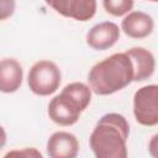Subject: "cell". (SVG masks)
Listing matches in <instances>:
<instances>
[{
    "instance_id": "8992f818",
    "label": "cell",
    "mask_w": 158,
    "mask_h": 158,
    "mask_svg": "<svg viewBox=\"0 0 158 158\" xmlns=\"http://www.w3.org/2000/svg\"><path fill=\"white\" fill-rule=\"evenodd\" d=\"M120 38V28L115 22L104 21L93 26L86 33V43L96 51L111 48Z\"/></svg>"
},
{
    "instance_id": "4fadbf2b",
    "label": "cell",
    "mask_w": 158,
    "mask_h": 158,
    "mask_svg": "<svg viewBox=\"0 0 158 158\" xmlns=\"http://www.w3.org/2000/svg\"><path fill=\"white\" fill-rule=\"evenodd\" d=\"M4 158H43L42 153L33 147H27L22 149H12L9 151Z\"/></svg>"
},
{
    "instance_id": "ba28073f",
    "label": "cell",
    "mask_w": 158,
    "mask_h": 158,
    "mask_svg": "<svg viewBox=\"0 0 158 158\" xmlns=\"http://www.w3.org/2000/svg\"><path fill=\"white\" fill-rule=\"evenodd\" d=\"M47 153L49 158H77L79 153L78 138L70 132L57 131L47 141Z\"/></svg>"
},
{
    "instance_id": "7a4b0ae2",
    "label": "cell",
    "mask_w": 158,
    "mask_h": 158,
    "mask_svg": "<svg viewBox=\"0 0 158 158\" xmlns=\"http://www.w3.org/2000/svg\"><path fill=\"white\" fill-rule=\"evenodd\" d=\"M135 79V68L132 60L126 54L114 53L91 67L88 74V81L96 95H111Z\"/></svg>"
},
{
    "instance_id": "7c38bea8",
    "label": "cell",
    "mask_w": 158,
    "mask_h": 158,
    "mask_svg": "<svg viewBox=\"0 0 158 158\" xmlns=\"http://www.w3.org/2000/svg\"><path fill=\"white\" fill-rule=\"evenodd\" d=\"M132 0H104L102 6L105 11L114 16H122L133 7Z\"/></svg>"
},
{
    "instance_id": "30bf717a",
    "label": "cell",
    "mask_w": 158,
    "mask_h": 158,
    "mask_svg": "<svg viewBox=\"0 0 158 158\" xmlns=\"http://www.w3.org/2000/svg\"><path fill=\"white\" fill-rule=\"evenodd\" d=\"M23 79V70L15 58H4L0 62V90L5 94L15 93L20 89Z\"/></svg>"
},
{
    "instance_id": "5b68a950",
    "label": "cell",
    "mask_w": 158,
    "mask_h": 158,
    "mask_svg": "<svg viewBox=\"0 0 158 158\" xmlns=\"http://www.w3.org/2000/svg\"><path fill=\"white\" fill-rule=\"evenodd\" d=\"M133 115L142 126L158 125V84L142 86L135 93Z\"/></svg>"
},
{
    "instance_id": "6da1fadb",
    "label": "cell",
    "mask_w": 158,
    "mask_h": 158,
    "mask_svg": "<svg viewBox=\"0 0 158 158\" xmlns=\"http://www.w3.org/2000/svg\"><path fill=\"white\" fill-rule=\"evenodd\" d=\"M128 135L130 125L125 116L115 112L101 116L89 138L95 158H127Z\"/></svg>"
},
{
    "instance_id": "5bb4252c",
    "label": "cell",
    "mask_w": 158,
    "mask_h": 158,
    "mask_svg": "<svg viewBox=\"0 0 158 158\" xmlns=\"http://www.w3.org/2000/svg\"><path fill=\"white\" fill-rule=\"evenodd\" d=\"M148 152L152 158H158V133L152 136L148 143Z\"/></svg>"
},
{
    "instance_id": "8fae6325",
    "label": "cell",
    "mask_w": 158,
    "mask_h": 158,
    "mask_svg": "<svg viewBox=\"0 0 158 158\" xmlns=\"http://www.w3.org/2000/svg\"><path fill=\"white\" fill-rule=\"evenodd\" d=\"M126 54L132 60L135 68L133 81H143L151 78L156 69L154 56L143 47H133L126 51Z\"/></svg>"
},
{
    "instance_id": "9c48e42d",
    "label": "cell",
    "mask_w": 158,
    "mask_h": 158,
    "mask_svg": "<svg viewBox=\"0 0 158 158\" xmlns=\"http://www.w3.org/2000/svg\"><path fill=\"white\" fill-rule=\"evenodd\" d=\"M121 28L126 36L141 40L148 37L153 32L154 21L151 15L143 11H132L123 17Z\"/></svg>"
},
{
    "instance_id": "277c9868",
    "label": "cell",
    "mask_w": 158,
    "mask_h": 158,
    "mask_svg": "<svg viewBox=\"0 0 158 158\" xmlns=\"http://www.w3.org/2000/svg\"><path fill=\"white\" fill-rule=\"evenodd\" d=\"M62 74L56 63L51 60L36 62L27 77L30 90L40 96H48L57 91L60 85Z\"/></svg>"
},
{
    "instance_id": "52a82bcc",
    "label": "cell",
    "mask_w": 158,
    "mask_h": 158,
    "mask_svg": "<svg viewBox=\"0 0 158 158\" xmlns=\"http://www.w3.org/2000/svg\"><path fill=\"white\" fill-rule=\"evenodd\" d=\"M47 5L53 7L58 14L72 17L77 21H88L96 12L95 0H64V1H47Z\"/></svg>"
},
{
    "instance_id": "3957f363",
    "label": "cell",
    "mask_w": 158,
    "mask_h": 158,
    "mask_svg": "<svg viewBox=\"0 0 158 158\" xmlns=\"http://www.w3.org/2000/svg\"><path fill=\"white\" fill-rule=\"evenodd\" d=\"M91 88L80 81L65 85L48 104L49 118L59 126L77 123L80 114L91 101Z\"/></svg>"
}]
</instances>
